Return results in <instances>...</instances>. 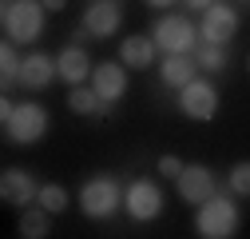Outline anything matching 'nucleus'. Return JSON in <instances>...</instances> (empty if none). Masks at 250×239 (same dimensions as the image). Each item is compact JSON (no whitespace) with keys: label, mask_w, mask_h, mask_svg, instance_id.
I'll return each mask as SVG.
<instances>
[{"label":"nucleus","mask_w":250,"mask_h":239,"mask_svg":"<svg viewBox=\"0 0 250 239\" xmlns=\"http://www.w3.org/2000/svg\"><path fill=\"white\" fill-rule=\"evenodd\" d=\"M0 116H4V136L12 143H40L48 132V108L28 100V104H12L8 96L0 100Z\"/></svg>","instance_id":"nucleus-1"},{"label":"nucleus","mask_w":250,"mask_h":239,"mask_svg":"<svg viewBox=\"0 0 250 239\" xmlns=\"http://www.w3.org/2000/svg\"><path fill=\"white\" fill-rule=\"evenodd\" d=\"M44 12L48 8L40 4V0H4V16H0V24H4V40H12V44L40 40Z\"/></svg>","instance_id":"nucleus-2"},{"label":"nucleus","mask_w":250,"mask_h":239,"mask_svg":"<svg viewBox=\"0 0 250 239\" xmlns=\"http://www.w3.org/2000/svg\"><path fill=\"white\" fill-rule=\"evenodd\" d=\"M195 231L203 239H230L238 231V203L227 191H214L195 215Z\"/></svg>","instance_id":"nucleus-3"},{"label":"nucleus","mask_w":250,"mask_h":239,"mask_svg":"<svg viewBox=\"0 0 250 239\" xmlns=\"http://www.w3.org/2000/svg\"><path fill=\"white\" fill-rule=\"evenodd\" d=\"M123 203V188L115 175H91L87 184L80 188V207L87 219H111Z\"/></svg>","instance_id":"nucleus-4"},{"label":"nucleus","mask_w":250,"mask_h":239,"mask_svg":"<svg viewBox=\"0 0 250 239\" xmlns=\"http://www.w3.org/2000/svg\"><path fill=\"white\" fill-rule=\"evenodd\" d=\"M151 40L159 44L163 56H195V44H199V24H191L187 16H163L155 24Z\"/></svg>","instance_id":"nucleus-5"},{"label":"nucleus","mask_w":250,"mask_h":239,"mask_svg":"<svg viewBox=\"0 0 250 239\" xmlns=\"http://www.w3.org/2000/svg\"><path fill=\"white\" fill-rule=\"evenodd\" d=\"M123 207H127V215L135 223L159 219L163 215V191H159V184H151V179H131V184L123 188Z\"/></svg>","instance_id":"nucleus-6"},{"label":"nucleus","mask_w":250,"mask_h":239,"mask_svg":"<svg viewBox=\"0 0 250 239\" xmlns=\"http://www.w3.org/2000/svg\"><path fill=\"white\" fill-rule=\"evenodd\" d=\"M179 112L187 120H199V124H207V120H214L218 112V88L207 84V80H191L179 92Z\"/></svg>","instance_id":"nucleus-7"},{"label":"nucleus","mask_w":250,"mask_h":239,"mask_svg":"<svg viewBox=\"0 0 250 239\" xmlns=\"http://www.w3.org/2000/svg\"><path fill=\"white\" fill-rule=\"evenodd\" d=\"M175 188H179V199H183V203L203 207V203L218 191V179H214V171H210L207 164H187L183 175L175 179Z\"/></svg>","instance_id":"nucleus-8"},{"label":"nucleus","mask_w":250,"mask_h":239,"mask_svg":"<svg viewBox=\"0 0 250 239\" xmlns=\"http://www.w3.org/2000/svg\"><path fill=\"white\" fill-rule=\"evenodd\" d=\"M119 24H123V4H115V0H91L83 8V20H80V28L87 36H96V40L115 36Z\"/></svg>","instance_id":"nucleus-9"},{"label":"nucleus","mask_w":250,"mask_h":239,"mask_svg":"<svg viewBox=\"0 0 250 239\" xmlns=\"http://www.w3.org/2000/svg\"><path fill=\"white\" fill-rule=\"evenodd\" d=\"M234 32H238V12L230 4H223V0L210 4L203 12V20H199V40L203 44H227Z\"/></svg>","instance_id":"nucleus-10"},{"label":"nucleus","mask_w":250,"mask_h":239,"mask_svg":"<svg viewBox=\"0 0 250 239\" xmlns=\"http://www.w3.org/2000/svg\"><path fill=\"white\" fill-rule=\"evenodd\" d=\"M87 84L96 88V96L104 104H119L123 92H127V68H123L119 60H104V64H96V72H91Z\"/></svg>","instance_id":"nucleus-11"},{"label":"nucleus","mask_w":250,"mask_h":239,"mask_svg":"<svg viewBox=\"0 0 250 239\" xmlns=\"http://www.w3.org/2000/svg\"><path fill=\"white\" fill-rule=\"evenodd\" d=\"M0 195H4V203H12V207H24L28 203H36L40 199V188H36V179H32V171H24V167H8L4 175H0Z\"/></svg>","instance_id":"nucleus-12"},{"label":"nucleus","mask_w":250,"mask_h":239,"mask_svg":"<svg viewBox=\"0 0 250 239\" xmlns=\"http://www.w3.org/2000/svg\"><path fill=\"white\" fill-rule=\"evenodd\" d=\"M56 72H60V80H64L68 88H80V84H87V80H91L96 64H91L87 48H80V44H68L64 52L56 56Z\"/></svg>","instance_id":"nucleus-13"},{"label":"nucleus","mask_w":250,"mask_h":239,"mask_svg":"<svg viewBox=\"0 0 250 239\" xmlns=\"http://www.w3.org/2000/svg\"><path fill=\"white\" fill-rule=\"evenodd\" d=\"M56 60L48 52H32V56H24V64H20V84L24 88H32V92H40V88H48L56 80Z\"/></svg>","instance_id":"nucleus-14"},{"label":"nucleus","mask_w":250,"mask_h":239,"mask_svg":"<svg viewBox=\"0 0 250 239\" xmlns=\"http://www.w3.org/2000/svg\"><path fill=\"white\" fill-rule=\"evenodd\" d=\"M159 56V44H155L151 36H127L119 44V64L123 68H151V60Z\"/></svg>","instance_id":"nucleus-15"},{"label":"nucleus","mask_w":250,"mask_h":239,"mask_svg":"<svg viewBox=\"0 0 250 239\" xmlns=\"http://www.w3.org/2000/svg\"><path fill=\"white\" fill-rule=\"evenodd\" d=\"M195 72H199V60L195 56H163V64H159V80L167 88H179V92L191 80H199Z\"/></svg>","instance_id":"nucleus-16"},{"label":"nucleus","mask_w":250,"mask_h":239,"mask_svg":"<svg viewBox=\"0 0 250 239\" xmlns=\"http://www.w3.org/2000/svg\"><path fill=\"white\" fill-rule=\"evenodd\" d=\"M68 108H72L76 116H96V120H107L115 104H104V100L96 96V88L87 84V88H72V92H68Z\"/></svg>","instance_id":"nucleus-17"},{"label":"nucleus","mask_w":250,"mask_h":239,"mask_svg":"<svg viewBox=\"0 0 250 239\" xmlns=\"http://www.w3.org/2000/svg\"><path fill=\"white\" fill-rule=\"evenodd\" d=\"M48 227H52V215L44 212V207H24L20 215V239H48Z\"/></svg>","instance_id":"nucleus-18"},{"label":"nucleus","mask_w":250,"mask_h":239,"mask_svg":"<svg viewBox=\"0 0 250 239\" xmlns=\"http://www.w3.org/2000/svg\"><path fill=\"white\" fill-rule=\"evenodd\" d=\"M20 64H24V56L16 52L12 40H4V44H0V84H4V92L12 84H20Z\"/></svg>","instance_id":"nucleus-19"},{"label":"nucleus","mask_w":250,"mask_h":239,"mask_svg":"<svg viewBox=\"0 0 250 239\" xmlns=\"http://www.w3.org/2000/svg\"><path fill=\"white\" fill-rule=\"evenodd\" d=\"M195 60H199V68L218 72V68H227V48L223 44H199L195 48Z\"/></svg>","instance_id":"nucleus-20"},{"label":"nucleus","mask_w":250,"mask_h":239,"mask_svg":"<svg viewBox=\"0 0 250 239\" xmlns=\"http://www.w3.org/2000/svg\"><path fill=\"white\" fill-rule=\"evenodd\" d=\"M36 203L44 207L48 215H60V212L68 207V191L60 188V184H44V188H40V199H36Z\"/></svg>","instance_id":"nucleus-21"},{"label":"nucleus","mask_w":250,"mask_h":239,"mask_svg":"<svg viewBox=\"0 0 250 239\" xmlns=\"http://www.w3.org/2000/svg\"><path fill=\"white\" fill-rule=\"evenodd\" d=\"M227 188H230V195H246V199H250V160H242V164L230 167Z\"/></svg>","instance_id":"nucleus-22"},{"label":"nucleus","mask_w":250,"mask_h":239,"mask_svg":"<svg viewBox=\"0 0 250 239\" xmlns=\"http://www.w3.org/2000/svg\"><path fill=\"white\" fill-rule=\"evenodd\" d=\"M159 175H163V179H179V175H183V160H179V156H163V160H159Z\"/></svg>","instance_id":"nucleus-23"},{"label":"nucleus","mask_w":250,"mask_h":239,"mask_svg":"<svg viewBox=\"0 0 250 239\" xmlns=\"http://www.w3.org/2000/svg\"><path fill=\"white\" fill-rule=\"evenodd\" d=\"M183 4L191 8V12H199V16H203V12L210 8V4H218V0H183Z\"/></svg>","instance_id":"nucleus-24"},{"label":"nucleus","mask_w":250,"mask_h":239,"mask_svg":"<svg viewBox=\"0 0 250 239\" xmlns=\"http://www.w3.org/2000/svg\"><path fill=\"white\" fill-rule=\"evenodd\" d=\"M40 4H44L48 12H60V8H64V4H68V0H40Z\"/></svg>","instance_id":"nucleus-25"},{"label":"nucleus","mask_w":250,"mask_h":239,"mask_svg":"<svg viewBox=\"0 0 250 239\" xmlns=\"http://www.w3.org/2000/svg\"><path fill=\"white\" fill-rule=\"evenodd\" d=\"M147 4H151V8H171L175 0H147Z\"/></svg>","instance_id":"nucleus-26"}]
</instances>
